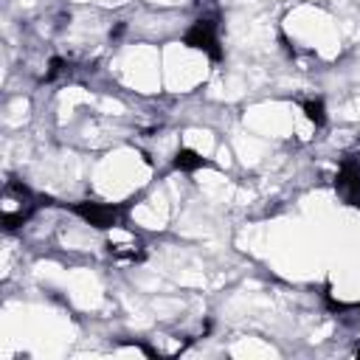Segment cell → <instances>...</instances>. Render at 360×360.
<instances>
[{
	"instance_id": "cell-5",
	"label": "cell",
	"mask_w": 360,
	"mask_h": 360,
	"mask_svg": "<svg viewBox=\"0 0 360 360\" xmlns=\"http://www.w3.org/2000/svg\"><path fill=\"white\" fill-rule=\"evenodd\" d=\"M76 214L84 219V222H90V225H96V228H112V225H118V208L115 205H104V202H79L76 205Z\"/></svg>"
},
{
	"instance_id": "cell-1",
	"label": "cell",
	"mask_w": 360,
	"mask_h": 360,
	"mask_svg": "<svg viewBox=\"0 0 360 360\" xmlns=\"http://www.w3.org/2000/svg\"><path fill=\"white\" fill-rule=\"evenodd\" d=\"M34 211H37V202H34L31 191L20 183H6V188L0 194V219H3V225L8 231H14L22 222H28Z\"/></svg>"
},
{
	"instance_id": "cell-2",
	"label": "cell",
	"mask_w": 360,
	"mask_h": 360,
	"mask_svg": "<svg viewBox=\"0 0 360 360\" xmlns=\"http://www.w3.org/2000/svg\"><path fill=\"white\" fill-rule=\"evenodd\" d=\"M186 45L200 48V51L211 53L214 59H219V56H222V51H219V39H217V22H214V20H208V17L197 20V22L188 28V34H186Z\"/></svg>"
},
{
	"instance_id": "cell-3",
	"label": "cell",
	"mask_w": 360,
	"mask_h": 360,
	"mask_svg": "<svg viewBox=\"0 0 360 360\" xmlns=\"http://www.w3.org/2000/svg\"><path fill=\"white\" fill-rule=\"evenodd\" d=\"M107 245H110L112 256H118V259H141L143 256V242L124 225H112L110 228Z\"/></svg>"
},
{
	"instance_id": "cell-6",
	"label": "cell",
	"mask_w": 360,
	"mask_h": 360,
	"mask_svg": "<svg viewBox=\"0 0 360 360\" xmlns=\"http://www.w3.org/2000/svg\"><path fill=\"white\" fill-rule=\"evenodd\" d=\"M200 166H205V158H200V155L191 152V149H180L177 158H174V169H180V172H194V169H200Z\"/></svg>"
},
{
	"instance_id": "cell-7",
	"label": "cell",
	"mask_w": 360,
	"mask_h": 360,
	"mask_svg": "<svg viewBox=\"0 0 360 360\" xmlns=\"http://www.w3.org/2000/svg\"><path fill=\"white\" fill-rule=\"evenodd\" d=\"M304 112H307V118L312 121V124H323L326 121V112H323V104L321 101H304Z\"/></svg>"
},
{
	"instance_id": "cell-4",
	"label": "cell",
	"mask_w": 360,
	"mask_h": 360,
	"mask_svg": "<svg viewBox=\"0 0 360 360\" xmlns=\"http://www.w3.org/2000/svg\"><path fill=\"white\" fill-rule=\"evenodd\" d=\"M335 188L338 194L352 202V205H360V163L357 160H346L338 172V180H335Z\"/></svg>"
}]
</instances>
